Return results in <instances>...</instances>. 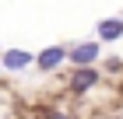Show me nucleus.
<instances>
[{
	"instance_id": "obj_2",
	"label": "nucleus",
	"mask_w": 123,
	"mask_h": 119,
	"mask_svg": "<svg viewBox=\"0 0 123 119\" xmlns=\"http://www.w3.org/2000/svg\"><path fill=\"white\" fill-rule=\"evenodd\" d=\"M95 56H98V42H81V46L70 49V60H74L77 67H88Z\"/></svg>"
},
{
	"instance_id": "obj_3",
	"label": "nucleus",
	"mask_w": 123,
	"mask_h": 119,
	"mask_svg": "<svg viewBox=\"0 0 123 119\" xmlns=\"http://www.w3.org/2000/svg\"><path fill=\"white\" fill-rule=\"evenodd\" d=\"M63 60H67V53H63L60 46H49V49H42V53L35 56V63L42 67V70H53V67H56V63H63Z\"/></svg>"
},
{
	"instance_id": "obj_1",
	"label": "nucleus",
	"mask_w": 123,
	"mask_h": 119,
	"mask_svg": "<svg viewBox=\"0 0 123 119\" xmlns=\"http://www.w3.org/2000/svg\"><path fill=\"white\" fill-rule=\"evenodd\" d=\"M32 60H35V56H32L28 49H7V53H4V67H7V70H25Z\"/></svg>"
},
{
	"instance_id": "obj_5",
	"label": "nucleus",
	"mask_w": 123,
	"mask_h": 119,
	"mask_svg": "<svg viewBox=\"0 0 123 119\" xmlns=\"http://www.w3.org/2000/svg\"><path fill=\"white\" fill-rule=\"evenodd\" d=\"M123 35V21L120 18H109V21H98V39H105V42H113V39Z\"/></svg>"
},
{
	"instance_id": "obj_4",
	"label": "nucleus",
	"mask_w": 123,
	"mask_h": 119,
	"mask_svg": "<svg viewBox=\"0 0 123 119\" xmlns=\"http://www.w3.org/2000/svg\"><path fill=\"white\" fill-rule=\"evenodd\" d=\"M95 81H98V74H95L92 67H77V74H74V81H70V88H74V91L81 95V91H88V88H92Z\"/></svg>"
},
{
	"instance_id": "obj_6",
	"label": "nucleus",
	"mask_w": 123,
	"mask_h": 119,
	"mask_svg": "<svg viewBox=\"0 0 123 119\" xmlns=\"http://www.w3.org/2000/svg\"><path fill=\"white\" fill-rule=\"evenodd\" d=\"M46 119H70V116H63V112H49Z\"/></svg>"
}]
</instances>
